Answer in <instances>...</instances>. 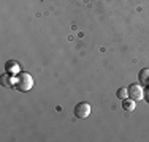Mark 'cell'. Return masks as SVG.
<instances>
[{
	"instance_id": "6da1fadb",
	"label": "cell",
	"mask_w": 149,
	"mask_h": 142,
	"mask_svg": "<svg viewBox=\"0 0 149 142\" xmlns=\"http://www.w3.org/2000/svg\"><path fill=\"white\" fill-rule=\"evenodd\" d=\"M15 85H16L17 90H21V92H29L30 88L33 87V79H32V76H30L29 73L22 71V73L17 74Z\"/></svg>"
},
{
	"instance_id": "7a4b0ae2",
	"label": "cell",
	"mask_w": 149,
	"mask_h": 142,
	"mask_svg": "<svg viewBox=\"0 0 149 142\" xmlns=\"http://www.w3.org/2000/svg\"><path fill=\"white\" fill-rule=\"evenodd\" d=\"M91 114V106L87 103H78L74 106V117L76 119H86Z\"/></svg>"
},
{
	"instance_id": "3957f363",
	"label": "cell",
	"mask_w": 149,
	"mask_h": 142,
	"mask_svg": "<svg viewBox=\"0 0 149 142\" xmlns=\"http://www.w3.org/2000/svg\"><path fill=\"white\" fill-rule=\"evenodd\" d=\"M127 93H129V97L132 99L140 101V99L143 98V88H141V85H138V84H132V85H129V88H127Z\"/></svg>"
},
{
	"instance_id": "277c9868",
	"label": "cell",
	"mask_w": 149,
	"mask_h": 142,
	"mask_svg": "<svg viewBox=\"0 0 149 142\" xmlns=\"http://www.w3.org/2000/svg\"><path fill=\"white\" fill-rule=\"evenodd\" d=\"M138 79H140V84L141 85H149V68H143L138 74Z\"/></svg>"
},
{
	"instance_id": "5b68a950",
	"label": "cell",
	"mask_w": 149,
	"mask_h": 142,
	"mask_svg": "<svg viewBox=\"0 0 149 142\" xmlns=\"http://www.w3.org/2000/svg\"><path fill=\"white\" fill-rule=\"evenodd\" d=\"M122 108H124V111L132 112L133 109H135V99H132V98L125 99V98H124V99H122Z\"/></svg>"
},
{
	"instance_id": "8992f818",
	"label": "cell",
	"mask_w": 149,
	"mask_h": 142,
	"mask_svg": "<svg viewBox=\"0 0 149 142\" xmlns=\"http://www.w3.org/2000/svg\"><path fill=\"white\" fill-rule=\"evenodd\" d=\"M0 82H2L3 87H11L13 79H11V76H10V74H3V76H2V81H0Z\"/></svg>"
},
{
	"instance_id": "52a82bcc",
	"label": "cell",
	"mask_w": 149,
	"mask_h": 142,
	"mask_svg": "<svg viewBox=\"0 0 149 142\" xmlns=\"http://www.w3.org/2000/svg\"><path fill=\"white\" fill-rule=\"evenodd\" d=\"M125 95H127V90H125V88H119V90L116 92V97H118L119 99H124V98H125Z\"/></svg>"
},
{
	"instance_id": "ba28073f",
	"label": "cell",
	"mask_w": 149,
	"mask_h": 142,
	"mask_svg": "<svg viewBox=\"0 0 149 142\" xmlns=\"http://www.w3.org/2000/svg\"><path fill=\"white\" fill-rule=\"evenodd\" d=\"M17 68V65H16V62H8V63H6V70H16Z\"/></svg>"
},
{
	"instance_id": "9c48e42d",
	"label": "cell",
	"mask_w": 149,
	"mask_h": 142,
	"mask_svg": "<svg viewBox=\"0 0 149 142\" xmlns=\"http://www.w3.org/2000/svg\"><path fill=\"white\" fill-rule=\"evenodd\" d=\"M143 98L149 103V85H146V88L143 90Z\"/></svg>"
}]
</instances>
